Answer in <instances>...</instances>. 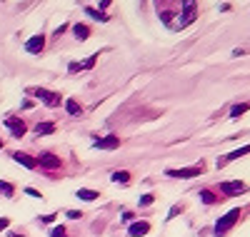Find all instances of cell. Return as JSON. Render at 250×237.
Here are the masks:
<instances>
[{
    "label": "cell",
    "instance_id": "cell-12",
    "mask_svg": "<svg viewBox=\"0 0 250 237\" xmlns=\"http://www.w3.org/2000/svg\"><path fill=\"white\" fill-rule=\"evenodd\" d=\"M13 160H15L18 165H23L25 170H35V167H38V162H35L33 158H28L25 153H13Z\"/></svg>",
    "mask_w": 250,
    "mask_h": 237
},
{
    "label": "cell",
    "instance_id": "cell-9",
    "mask_svg": "<svg viewBox=\"0 0 250 237\" xmlns=\"http://www.w3.org/2000/svg\"><path fill=\"white\" fill-rule=\"evenodd\" d=\"M183 13L180 15H185L183 20H185V25L188 23H193V20H195V13H198V3H193V0H183Z\"/></svg>",
    "mask_w": 250,
    "mask_h": 237
},
{
    "label": "cell",
    "instance_id": "cell-31",
    "mask_svg": "<svg viewBox=\"0 0 250 237\" xmlns=\"http://www.w3.org/2000/svg\"><path fill=\"white\" fill-rule=\"evenodd\" d=\"M40 220H43V222H53V220H55V215H43Z\"/></svg>",
    "mask_w": 250,
    "mask_h": 237
},
{
    "label": "cell",
    "instance_id": "cell-25",
    "mask_svg": "<svg viewBox=\"0 0 250 237\" xmlns=\"http://www.w3.org/2000/svg\"><path fill=\"white\" fill-rule=\"evenodd\" d=\"M23 192H25V195H30V198H35V200H43V195H40V192H38L35 187H25Z\"/></svg>",
    "mask_w": 250,
    "mask_h": 237
},
{
    "label": "cell",
    "instance_id": "cell-30",
    "mask_svg": "<svg viewBox=\"0 0 250 237\" xmlns=\"http://www.w3.org/2000/svg\"><path fill=\"white\" fill-rule=\"evenodd\" d=\"M68 70H70V73H78V70H80V62H70Z\"/></svg>",
    "mask_w": 250,
    "mask_h": 237
},
{
    "label": "cell",
    "instance_id": "cell-32",
    "mask_svg": "<svg viewBox=\"0 0 250 237\" xmlns=\"http://www.w3.org/2000/svg\"><path fill=\"white\" fill-rule=\"evenodd\" d=\"M0 150H3V140H0Z\"/></svg>",
    "mask_w": 250,
    "mask_h": 237
},
{
    "label": "cell",
    "instance_id": "cell-14",
    "mask_svg": "<svg viewBox=\"0 0 250 237\" xmlns=\"http://www.w3.org/2000/svg\"><path fill=\"white\" fill-rule=\"evenodd\" d=\"M110 180H113L115 185H128V182H130V172H128V170H115L113 175H110Z\"/></svg>",
    "mask_w": 250,
    "mask_h": 237
},
{
    "label": "cell",
    "instance_id": "cell-24",
    "mask_svg": "<svg viewBox=\"0 0 250 237\" xmlns=\"http://www.w3.org/2000/svg\"><path fill=\"white\" fill-rule=\"evenodd\" d=\"M153 202H155V195H150V192L140 198V207H148V205H153Z\"/></svg>",
    "mask_w": 250,
    "mask_h": 237
},
{
    "label": "cell",
    "instance_id": "cell-3",
    "mask_svg": "<svg viewBox=\"0 0 250 237\" xmlns=\"http://www.w3.org/2000/svg\"><path fill=\"white\" fill-rule=\"evenodd\" d=\"M220 192H223L225 198L243 195V192H248V185L243 180H228V182H220Z\"/></svg>",
    "mask_w": 250,
    "mask_h": 237
},
{
    "label": "cell",
    "instance_id": "cell-26",
    "mask_svg": "<svg viewBox=\"0 0 250 237\" xmlns=\"http://www.w3.org/2000/svg\"><path fill=\"white\" fill-rule=\"evenodd\" d=\"M65 215H68L70 220H80V215H83V212H80V210H68Z\"/></svg>",
    "mask_w": 250,
    "mask_h": 237
},
{
    "label": "cell",
    "instance_id": "cell-29",
    "mask_svg": "<svg viewBox=\"0 0 250 237\" xmlns=\"http://www.w3.org/2000/svg\"><path fill=\"white\" fill-rule=\"evenodd\" d=\"M180 210H183V207H178V205H175V207H170V215H168V220H173V217H175V215H178Z\"/></svg>",
    "mask_w": 250,
    "mask_h": 237
},
{
    "label": "cell",
    "instance_id": "cell-8",
    "mask_svg": "<svg viewBox=\"0 0 250 237\" xmlns=\"http://www.w3.org/2000/svg\"><path fill=\"white\" fill-rule=\"evenodd\" d=\"M93 147H98V150H118V147H120V138H118V135L98 138V140H93Z\"/></svg>",
    "mask_w": 250,
    "mask_h": 237
},
{
    "label": "cell",
    "instance_id": "cell-17",
    "mask_svg": "<svg viewBox=\"0 0 250 237\" xmlns=\"http://www.w3.org/2000/svg\"><path fill=\"white\" fill-rule=\"evenodd\" d=\"M200 200L205 205H215V202H220V195H215L213 190H200Z\"/></svg>",
    "mask_w": 250,
    "mask_h": 237
},
{
    "label": "cell",
    "instance_id": "cell-1",
    "mask_svg": "<svg viewBox=\"0 0 250 237\" xmlns=\"http://www.w3.org/2000/svg\"><path fill=\"white\" fill-rule=\"evenodd\" d=\"M243 217V210L240 207H235V210H230L228 215H223V217L215 222V227H213V235L215 237H225L228 232H230L233 227H235V222Z\"/></svg>",
    "mask_w": 250,
    "mask_h": 237
},
{
    "label": "cell",
    "instance_id": "cell-10",
    "mask_svg": "<svg viewBox=\"0 0 250 237\" xmlns=\"http://www.w3.org/2000/svg\"><path fill=\"white\" fill-rule=\"evenodd\" d=\"M248 153H250V145H243V147L233 150V153H228L223 160H218V167H223V165H228V162H233V160H238V158H245Z\"/></svg>",
    "mask_w": 250,
    "mask_h": 237
},
{
    "label": "cell",
    "instance_id": "cell-13",
    "mask_svg": "<svg viewBox=\"0 0 250 237\" xmlns=\"http://www.w3.org/2000/svg\"><path fill=\"white\" fill-rule=\"evenodd\" d=\"M98 195H100V192H95V190H90V187H80V190L75 192V198L83 200V202H93V200H98Z\"/></svg>",
    "mask_w": 250,
    "mask_h": 237
},
{
    "label": "cell",
    "instance_id": "cell-7",
    "mask_svg": "<svg viewBox=\"0 0 250 237\" xmlns=\"http://www.w3.org/2000/svg\"><path fill=\"white\" fill-rule=\"evenodd\" d=\"M43 50H45V35H33L25 42V53H30V55H40Z\"/></svg>",
    "mask_w": 250,
    "mask_h": 237
},
{
    "label": "cell",
    "instance_id": "cell-4",
    "mask_svg": "<svg viewBox=\"0 0 250 237\" xmlns=\"http://www.w3.org/2000/svg\"><path fill=\"white\" fill-rule=\"evenodd\" d=\"M33 95H35L38 100H43L48 107H58V105L62 102L58 93H53V90H45V88H38V90H33Z\"/></svg>",
    "mask_w": 250,
    "mask_h": 237
},
{
    "label": "cell",
    "instance_id": "cell-15",
    "mask_svg": "<svg viewBox=\"0 0 250 237\" xmlns=\"http://www.w3.org/2000/svg\"><path fill=\"white\" fill-rule=\"evenodd\" d=\"M73 35H75L78 40H88V38H90V28H88L85 23H75V25H73Z\"/></svg>",
    "mask_w": 250,
    "mask_h": 237
},
{
    "label": "cell",
    "instance_id": "cell-5",
    "mask_svg": "<svg viewBox=\"0 0 250 237\" xmlns=\"http://www.w3.org/2000/svg\"><path fill=\"white\" fill-rule=\"evenodd\" d=\"M5 127L10 130L13 138H23V135L28 133V125L20 120V118H5Z\"/></svg>",
    "mask_w": 250,
    "mask_h": 237
},
{
    "label": "cell",
    "instance_id": "cell-21",
    "mask_svg": "<svg viewBox=\"0 0 250 237\" xmlns=\"http://www.w3.org/2000/svg\"><path fill=\"white\" fill-rule=\"evenodd\" d=\"M0 192H3L5 198H13V195H15V187H13L10 182H3V180H0Z\"/></svg>",
    "mask_w": 250,
    "mask_h": 237
},
{
    "label": "cell",
    "instance_id": "cell-18",
    "mask_svg": "<svg viewBox=\"0 0 250 237\" xmlns=\"http://www.w3.org/2000/svg\"><path fill=\"white\" fill-rule=\"evenodd\" d=\"M65 110H68V115H73V118H78V115L83 113V107H80V102H78V100H73V98H68V100H65Z\"/></svg>",
    "mask_w": 250,
    "mask_h": 237
},
{
    "label": "cell",
    "instance_id": "cell-19",
    "mask_svg": "<svg viewBox=\"0 0 250 237\" xmlns=\"http://www.w3.org/2000/svg\"><path fill=\"white\" fill-rule=\"evenodd\" d=\"M53 133H55L53 122H38L35 125V135H53Z\"/></svg>",
    "mask_w": 250,
    "mask_h": 237
},
{
    "label": "cell",
    "instance_id": "cell-16",
    "mask_svg": "<svg viewBox=\"0 0 250 237\" xmlns=\"http://www.w3.org/2000/svg\"><path fill=\"white\" fill-rule=\"evenodd\" d=\"M83 10H85V15H90L93 20H100V23H108V20H110V15H105L103 10H95V8H90V5H85Z\"/></svg>",
    "mask_w": 250,
    "mask_h": 237
},
{
    "label": "cell",
    "instance_id": "cell-28",
    "mask_svg": "<svg viewBox=\"0 0 250 237\" xmlns=\"http://www.w3.org/2000/svg\"><path fill=\"white\" fill-rule=\"evenodd\" d=\"M133 217H135L133 212H123V222H133Z\"/></svg>",
    "mask_w": 250,
    "mask_h": 237
},
{
    "label": "cell",
    "instance_id": "cell-20",
    "mask_svg": "<svg viewBox=\"0 0 250 237\" xmlns=\"http://www.w3.org/2000/svg\"><path fill=\"white\" fill-rule=\"evenodd\" d=\"M248 110H250V102H240V105H235L233 110H230V118H233V120H238V118H240V115H245Z\"/></svg>",
    "mask_w": 250,
    "mask_h": 237
},
{
    "label": "cell",
    "instance_id": "cell-2",
    "mask_svg": "<svg viewBox=\"0 0 250 237\" xmlns=\"http://www.w3.org/2000/svg\"><path fill=\"white\" fill-rule=\"evenodd\" d=\"M168 178H175V180H190V178H198L203 175V162L195 165V167H180V170H165Z\"/></svg>",
    "mask_w": 250,
    "mask_h": 237
},
{
    "label": "cell",
    "instance_id": "cell-11",
    "mask_svg": "<svg viewBox=\"0 0 250 237\" xmlns=\"http://www.w3.org/2000/svg\"><path fill=\"white\" fill-rule=\"evenodd\" d=\"M150 232V222H133L130 227H128V235L130 237H145V235H148Z\"/></svg>",
    "mask_w": 250,
    "mask_h": 237
},
{
    "label": "cell",
    "instance_id": "cell-6",
    "mask_svg": "<svg viewBox=\"0 0 250 237\" xmlns=\"http://www.w3.org/2000/svg\"><path fill=\"white\" fill-rule=\"evenodd\" d=\"M35 162H38L40 167H45V170H58V167H60V158L53 155V153H40V155L35 158Z\"/></svg>",
    "mask_w": 250,
    "mask_h": 237
},
{
    "label": "cell",
    "instance_id": "cell-23",
    "mask_svg": "<svg viewBox=\"0 0 250 237\" xmlns=\"http://www.w3.org/2000/svg\"><path fill=\"white\" fill-rule=\"evenodd\" d=\"M95 60H98V55H90L85 62H80V70H90V68L95 65Z\"/></svg>",
    "mask_w": 250,
    "mask_h": 237
},
{
    "label": "cell",
    "instance_id": "cell-22",
    "mask_svg": "<svg viewBox=\"0 0 250 237\" xmlns=\"http://www.w3.org/2000/svg\"><path fill=\"white\" fill-rule=\"evenodd\" d=\"M50 237H68V230H65V225H55V227L50 230Z\"/></svg>",
    "mask_w": 250,
    "mask_h": 237
},
{
    "label": "cell",
    "instance_id": "cell-27",
    "mask_svg": "<svg viewBox=\"0 0 250 237\" xmlns=\"http://www.w3.org/2000/svg\"><path fill=\"white\" fill-rule=\"evenodd\" d=\"M8 225H10V220H8V217H0V232L8 230Z\"/></svg>",
    "mask_w": 250,
    "mask_h": 237
}]
</instances>
